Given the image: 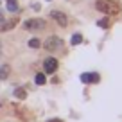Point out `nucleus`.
Instances as JSON below:
<instances>
[{
	"instance_id": "f257e3e1",
	"label": "nucleus",
	"mask_w": 122,
	"mask_h": 122,
	"mask_svg": "<svg viewBox=\"0 0 122 122\" xmlns=\"http://www.w3.org/2000/svg\"><path fill=\"white\" fill-rule=\"evenodd\" d=\"M95 7H97V11L104 13V15H118L120 13V5L117 2H113V0H97Z\"/></svg>"
},
{
	"instance_id": "f03ea898",
	"label": "nucleus",
	"mask_w": 122,
	"mask_h": 122,
	"mask_svg": "<svg viewBox=\"0 0 122 122\" xmlns=\"http://www.w3.org/2000/svg\"><path fill=\"white\" fill-rule=\"evenodd\" d=\"M43 47H45V50L52 52V50H59L61 47H63V41H61L57 36H49V38L45 40V43H43Z\"/></svg>"
},
{
	"instance_id": "7ed1b4c3",
	"label": "nucleus",
	"mask_w": 122,
	"mask_h": 122,
	"mask_svg": "<svg viewBox=\"0 0 122 122\" xmlns=\"http://www.w3.org/2000/svg\"><path fill=\"white\" fill-rule=\"evenodd\" d=\"M23 27L29 30H41V29H45V22L41 18H32V20H27L23 23Z\"/></svg>"
},
{
	"instance_id": "20e7f679",
	"label": "nucleus",
	"mask_w": 122,
	"mask_h": 122,
	"mask_svg": "<svg viewBox=\"0 0 122 122\" xmlns=\"http://www.w3.org/2000/svg\"><path fill=\"white\" fill-rule=\"evenodd\" d=\"M50 18L56 20L61 27H66V25H68V18H66L65 13H61V11H50Z\"/></svg>"
},
{
	"instance_id": "39448f33",
	"label": "nucleus",
	"mask_w": 122,
	"mask_h": 122,
	"mask_svg": "<svg viewBox=\"0 0 122 122\" xmlns=\"http://www.w3.org/2000/svg\"><path fill=\"white\" fill-rule=\"evenodd\" d=\"M43 66H45V72H47V74H54V72L57 70V59H54V57H49V59H45Z\"/></svg>"
},
{
	"instance_id": "423d86ee",
	"label": "nucleus",
	"mask_w": 122,
	"mask_h": 122,
	"mask_svg": "<svg viewBox=\"0 0 122 122\" xmlns=\"http://www.w3.org/2000/svg\"><path fill=\"white\" fill-rule=\"evenodd\" d=\"M81 83H99V74H83L81 76Z\"/></svg>"
},
{
	"instance_id": "0eeeda50",
	"label": "nucleus",
	"mask_w": 122,
	"mask_h": 122,
	"mask_svg": "<svg viewBox=\"0 0 122 122\" xmlns=\"http://www.w3.org/2000/svg\"><path fill=\"white\" fill-rule=\"evenodd\" d=\"M9 77V65H0V79Z\"/></svg>"
},
{
	"instance_id": "6e6552de",
	"label": "nucleus",
	"mask_w": 122,
	"mask_h": 122,
	"mask_svg": "<svg viewBox=\"0 0 122 122\" xmlns=\"http://www.w3.org/2000/svg\"><path fill=\"white\" fill-rule=\"evenodd\" d=\"M16 23H18V20H11V22L4 23V25H0V30H9V29H13Z\"/></svg>"
},
{
	"instance_id": "1a4fd4ad",
	"label": "nucleus",
	"mask_w": 122,
	"mask_h": 122,
	"mask_svg": "<svg viewBox=\"0 0 122 122\" xmlns=\"http://www.w3.org/2000/svg\"><path fill=\"white\" fill-rule=\"evenodd\" d=\"M7 9L11 13H16L18 11V4H16V0H7Z\"/></svg>"
},
{
	"instance_id": "9d476101",
	"label": "nucleus",
	"mask_w": 122,
	"mask_h": 122,
	"mask_svg": "<svg viewBox=\"0 0 122 122\" xmlns=\"http://www.w3.org/2000/svg\"><path fill=\"white\" fill-rule=\"evenodd\" d=\"M110 18H102V20H99V22H97V25L99 27H102V29H108V27H110Z\"/></svg>"
},
{
	"instance_id": "9b49d317",
	"label": "nucleus",
	"mask_w": 122,
	"mask_h": 122,
	"mask_svg": "<svg viewBox=\"0 0 122 122\" xmlns=\"http://www.w3.org/2000/svg\"><path fill=\"white\" fill-rule=\"evenodd\" d=\"M81 41H83V36H81V34H74L72 40H70V43H72V45H79Z\"/></svg>"
},
{
	"instance_id": "f8f14e48",
	"label": "nucleus",
	"mask_w": 122,
	"mask_h": 122,
	"mask_svg": "<svg viewBox=\"0 0 122 122\" xmlns=\"http://www.w3.org/2000/svg\"><path fill=\"white\" fill-rule=\"evenodd\" d=\"M15 95L18 97V99H25V97H27V92L23 90V88H18V90L15 92Z\"/></svg>"
},
{
	"instance_id": "ddd939ff",
	"label": "nucleus",
	"mask_w": 122,
	"mask_h": 122,
	"mask_svg": "<svg viewBox=\"0 0 122 122\" xmlns=\"http://www.w3.org/2000/svg\"><path fill=\"white\" fill-rule=\"evenodd\" d=\"M40 45H41V41H40L38 38H32V40L29 41V47H32V49H38Z\"/></svg>"
},
{
	"instance_id": "4468645a",
	"label": "nucleus",
	"mask_w": 122,
	"mask_h": 122,
	"mask_svg": "<svg viewBox=\"0 0 122 122\" xmlns=\"http://www.w3.org/2000/svg\"><path fill=\"white\" fill-rule=\"evenodd\" d=\"M36 84H45V76L43 74H36Z\"/></svg>"
},
{
	"instance_id": "2eb2a0df",
	"label": "nucleus",
	"mask_w": 122,
	"mask_h": 122,
	"mask_svg": "<svg viewBox=\"0 0 122 122\" xmlns=\"http://www.w3.org/2000/svg\"><path fill=\"white\" fill-rule=\"evenodd\" d=\"M32 9H34V11H40V9H41V5L36 2V4H32Z\"/></svg>"
},
{
	"instance_id": "dca6fc26",
	"label": "nucleus",
	"mask_w": 122,
	"mask_h": 122,
	"mask_svg": "<svg viewBox=\"0 0 122 122\" xmlns=\"http://www.w3.org/2000/svg\"><path fill=\"white\" fill-rule=\"evenodd\" d=\"M49 122H63V120H59V118H54V120H49Z\"/></svg>"
},
{
	"instance_id": "f3484780",
	"label": "nucleus",
	"mask_w": 122,
	"mask_h": 122,
	"mask_svg": "<svg viewBox=\"0 0 122 122\" xmlns=\"http://www.w3.org/2000/svg\"><path fill=\"white\" fill-rule=\"evenodd\" d=\"M0 52H2V43H0Z\"/></svg>"
}]
</instances>
